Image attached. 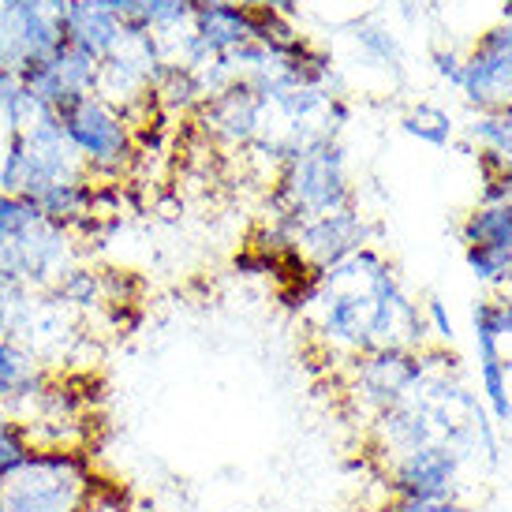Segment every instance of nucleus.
Instances as JSON below:
<instances>
[{"label":"nucleus","mask_w":512,"mask_h":512,"mask_svg":"<svg viewBox=\"0 0 512 512\" xmlns=\"http://www.w3.org/2000/svg\"><path fill=\"white\" fill-rule=\"evenodd\" d=\"M311 341L329 363H352L370 352H419L430 348L427 318L404 292L397 270L374 247L337 262L314 277L307 299Z\"/></svg>","instance_id":"1"},{"label":"nucleus","mask_w":512,"mask_h":512,"mask_svg":"<svg viewBox=\"0 0 512 512\" xmlns=\"http://www.w3.org/2000/svg\"><path fill=\"white\" fill-rule=\"evenodd\" d=\"M356 206L352 180H348V157L337 139L303 146L299 154L281 161L277 184H273V228L292 232L299 221L322 214H337Z\"/></svg>","instance_id":"2"},{"label":"nucleus","mask_w":512,"mask_h":512,"mask_svg":"<svg viewBox=\"0 0 512 512\" xmlns=\"http://www.w3.org/2000/svg\"><path fill=\"white\" fill-rule=\"evenodd\" d=\"M98 486L86 449H34L0 479V512H83Z\"/></svg>","instance_id":"3"},{"label":"nucleus","mask_w":512,"mask_h":512,"mask_svg":"<svg viewBox=\"0 0 512 512\" xmlns=\"http://www.w3.org/2000/svg\"><path fill=\"white\" fill-rule=\"evenodd\" d=\"M64 131L83 157L86 176L94 184H116L139 154L131 120L98 94L83 98L72 116H64Z\"/></svg>","instance_id":"4"},{"label":"nucleus","mask_w":512,"mask_h":512,"mask_svg":"<svg viewBox=\"0 0 512 512\" xmlns=\"http://www.w3.org/2000/svg\"><path fill=\"white\" fill-rule=\"evenodd\" d=\"M68 4L72 0H0V72L27 75L57 57L68 42Z\"/></svg>","instance_id":"5"},{"label":"nucleus","mask_w":512,"mask_h":512,"mask_svg":"<svg viewBox=\"0 0 512 512\" xmlns=\"http://www.w3.org/2000/svg\"><path fill=\"white\" fill-rule=\"evenodd\" d=\"M427 367L430 348H419V352H370V356L344 363V397L367 427L382 412L397 408L400 400L423 382Z\"/></svg>","instance_id":"6"},{"label":"nucleus","mask_w":512,"mask_h":512,"mask_svg":"<svg viewBox=\"0 0 512 512\" xmlns=\"http://www.w3.org/2000/svg\"><path fill=\"white\" fill-rule=\"evenodd\" d=\"M273 232H277V228H273ZM277 236H285V232H277ZM285 240H288V247L307 262V270L326 273V270H333L337 262H344L348 255L370 247V221L359 214L356 206H348V210H337V214L299 221Z\"/></svg>","instance_id":"7"},{"label":"nucleus","mask_w":512,"mask_h":512,"mask_svg":"<svg viewBox=\"0 0 512 512\" xmlns=\"http://www.w3.org/2000/svg\"><path fill=\"white\" fill-rule=\"evenodd\" d=\"M456 90L475 105L479 113L512 105V27L486 30L468 57L460 60V83Z\"/></svg>","instance_id":"8"},{"label":"nucleus","mask_w":512,"mask_h":512,"mask_svg":"<svg viewBox=\"0 0 512 512\" xmlns=\"http://www.w3.org/2000/svg\"><path fill=\"white\" fill-rule=\"evenodd\" d=\"M382 464L389 498H456L464 456L445 445H419Z\"/></svg>","instance_id":"9"},{"label":"nucleus","mask_w":512,"mask_h":512,"mask_svg":"<svg viewBox=\"0 0 512 512\" xmlns=\"http://www.w3.org/2000/svg\"><path fill=\"white\" fill-rule=\"evenodd\" d=\"M471 326H475V348H479V389H483L486 412L494 423L509 427L512 423V374H509V352H505V337H501L498 303L494 299H479L471 311Z\"/></svg>","instance_id":"10"},{"label":"nucleus","mask_w":512,"mask_h":512,"mask_svg":"<svg viewBox=\"0 0 512 512\" xmlns=\"http://www.w3.org/2000/svg\"><path fill=\"white\" fill-rule=\"evenodd\" d=\"M53 378H57V370L45 367L27 344L0 337V412L19 415L30 423Z\"/></svg>","instance_id":"11"},{"label":"nucleus","mask_w":512,"mask_h":512,"mask_svg":"<svg viewBox=\"0 0 512 512\" xmlns=\"http://www.w3.org/2000/svg\"><path fill=\"white\" fill-rule=\"evenodd\" d=\"M471 139L479 143L483 176H512V105L479 113L471 124Z\"/></svg>","instance_id":"12"},{"label":"nucleus","mask_w":512,"mask_h":512,"mask_svg":"<svg viewBox=\"0 0 512 512\" xmlns=\"http://www.w3.org/2000/svg\"><path fill=\"white\" fill-rule=\"evenodd\" d=\"M45 116L42 101L30 94L23 75L0 72V120H4V135H23Z\"/></svg>","instance_id":"13"},{"label":"nucleus","mask_w":512,"mask_h":512,"mask_svg":"<svg viewBox=\"0 0 512 512\" xmlns=\"http://www.w3.org/2000/svg\"><path fill=\"white\" fill-rule=\"evenodd\" d=\"M400 128H404V135H412V139L434 146V150H445L453 143V116L445 113L441 105H430V101L412 105L408 113L400 116Z\"/></svg>","instance_id":"14"},{"label":"nucleus","mask_w":512,"mask_h":512,"mask_svg":"<svg viewBox=\"0 0 512 512\" xmlns=\"http://www.w3.org/2000/svg\"><path fill=\"white\" fill-rule=\"evenodd\" d=\"M352 38H356L359 53L367 60H374L378 68H385V72H393L400 79V68H404V53H400V42L389 34L385 27H378V23H356L352 27Z\"/></svg>","instance_id":"15"},{"label":"nucleus","mask_w":512,"mask_h":512,"mask_svg":"<svg viewBox=\"0 0 512 512\" xmlns=\"http://www.w3.org/2000/svg\"><path fill=\"white\" fill-rule=\"evenodd\" d=\"M38 445H34V430H30L27 419H19V415H4L0 419V479L15 471L30 453H34Z\"/></svg>","instance_id":"16"},{"label":"nucleus","mask_w":512,"mask_h":512,"mask_svg":"<svg viewBox=\"0 0 512 512\" xmlns=\"http://www.w3.org/2000/svg\"><path fill=\"white\" fill-rule=\"evenodd\" d=\"M38 206L27 199H15V195H4L0 191V247H8V243L19 236V232H27L34 221H38Z\"/></svg>","instance_id":"17"},{"label":"nucleus","mask_w":512,"mask_h":512,"mask_svg":"<svg viewBox=\"0 0 512 512\" xmlns=\"http://www.w3.org/2000/svg\"><path fill=\"white\" fill-rule=\"evenodd\" d=\"M382 512H471L460 498H389Z\"/></svg>","instance_id":"18"},{"label":"nucleus","mask_w":512,"mask_h":512,"mask_svg":"<svg viewBox=\"0 0 512 512\" xmlns=\"http://www.w3.org/2000/svg\"><path fill=\"white\" fill-rule=\"evenodd\" d=\"M423 318H427V333L438 341V348H453L456 329H453V318L445 314V303H441V299H427V311H423Z\"/></svg>","instance_id":"19"},{"label":"nucleus","mask_w":512,"mask_h":512,"mask_svg":"<svg viewBox=\"0 0 512 512\" xmlns=\"http://www.w3.org/2000/svg\"><path fill=\"white\" fill-rule=\"evenodd\" d=\"M83 512H131V498L120 490L116 483H109V479H101L98 494L86 501Z\"/></svg>","instance_id":"20"},{"label":"nucleus","mask_w":512,"mask_h":512,"mask_svg":"<svg viewBox=\"0 0 512 512\" xmlns=\"http://www.w3.org/2000/svg\"><path fill=\"white\" fill-rule=\"evenodd\" d=\"M243 8H251V12H270V15H292L296 12V0H240Z\"/></svg>","instance_id":"21"},{"label":"nucleus","mask_w":512,"mask_h":512,"mask_svg":"<svg viewBox=\"0 0 512 512\" xmlns=\"http://www.w3.org/2000/svg\"><path fill=\"white\" fill-rule=\"evenodd\" d=\"M434 64H438V75L449 79V83H460V57L456 53H434Z\"/></svg>","instance_id":"22"},{"label":"nucleus","mask_w":512,"mask_h":512,"mask_svg":"<svg viewBox=\"0 0 512 512\" xmlns=\"http://www.w3.org/2000/svg\"><path fill=\"white\" fill-rule=\"evenodd\" d=\"M498 322H501V337L512 341V296H498Z\"/></svg>","instance_id":"23"},{"label":"nucleus","mask_w":512,"mask_h":512,"mask_svg":"<svg viewBox=\"0 0 512 512\" xmlns=\"http://www.w3.org/2000/svg\"><path fill=\"white\" fill-rule=\"evenodd\" d=\"M501 23H505V27H512V0L505 4V19H501Z\"/></svg>","instance_id":"24"},{"label":"nucleus","mask_w":512,"mask_h":512,"mask_svg":"<svg viewBox=\"0 0 512 512\" xmlns=\"http://www.w3.org/2000/svg\"><path fill=\"white\" fill-rule=\"evenodd\" d=\"M501 288H505V296H512V277H509V281H505Z\"/></svg>","instance_id":"25"},{"label":"nucleus","mask_w":512,"mask_h":512,"mask_svg":"<svg viewBox=\"0 0 512 512\" xmlns=\"http://www.w3.org/2000/svg\"><path fill=\"white\" fill-rule=\"evenodd\" d=\"M509 206H512V202H509Z\"/></svg>","instance_id":"26"}]
</instances>
